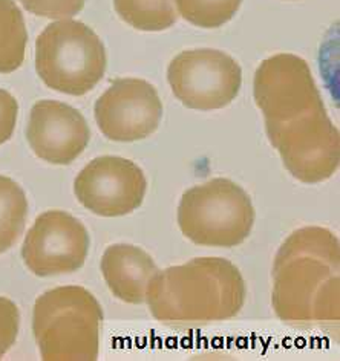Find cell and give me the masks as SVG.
Listing matches in <instances>:
<instances>
[{"label":"cell","instance_id":"obj_1","mask_svg":"<svg viewBox=\"0 0 340 361\" xmlns=\"http://www.w3.org/2000/svg\"><path fill=\"white\" fill-rule=\"evenodd\" d=\"M273 310L294 328L340 322V245L334 233L305 227L285 239L273 265Z\"/></svg>","mask_w":340,"mask_h":361},{"label":"cell","instance_id":"obj_2","mask_svg":"<svg viewBox=\"0 0 340 361\" xmlns=\"http://www.w3.org/2000/svg\"><path fill=\"white\" fill-rule=\"evenodd\" d=\"M245 297L236 265L222 257H196L158 271L147 286L146 302L158 322L187 329L235 319Z\"/></svg>","mask_w":340,"mask_h":361},{"label":"cell","instance_id":"obj_3","mask_svg":"<svg viewBox=\"0 0 340 361\" xmlns=\"http://www.w3.org/2000/svg\"><path fill=\"white\" fill-rule=\"evenodd\" d=\"M255 207L243 187L217 178L187 190L178 205V225L196 245L233 248L253 230Z\"/></svg>","mask_w":340,"mask_h":361},{"label":"cell","instance_id":"obj_4","mask_svg":"<svg viewBox=\"0 0 340 361\" xmlns=\"http://www.w3.org/2000/svg\"><path fill=\"white\" fill-rule=\"evenodd\" d=\"M106 49L82 22L49 25L37 40V71L49 87L71 95L94 89L106 72Z\"/></svg>","mask_w":340,"mask_h":361},{"label":"cell","instance_id":"obj_5","mask_svg":"<svg viewBox=\"0 0 340 361\" xmlns=\"http://www.w3.org/2000/svg\"><path fill=\"white\" fill-rule=\"evenodd\" d=\"M272 146L285 169L305 184L329 179L340 164V135L325 107L287 123H265Z\"/></svg>","mask_w":340,"mask_h":361},{"label":"cell","instance_id":"obj_6","mask_svg":"<svg viewBox=\"0 0 340 361\" xmlns=\"http://www.w3.org/2000/svg\"><path fill=\"white\" fill-rule=\"evenodd\" d=\"M167 81L174 95L195 111L229 106L243 86V69L227 52L218 49L184 51L170 61Z\"/></svg>","mask_w":340,"mask_h":361},{"label":"cell","instance_id":"obj_7","mask_svg":"<svg viewBox=\"0 0 340 361\" xmlns=\"http://www.w3.org/2000/svg\"><path fill=\"white\" fill-rule=\"evenodd\" d=\"M37 311L35 329L42 334L47 355H66L80 360H97L100 345L102 306L82 288L56 293Z\"/></svg>","mask_w":340,"mask_h":361},{"label":"cell","instance_id":"obj_8","mask_svg":"<svg viewBox=\"0 0 340 361\" xmlns=\"http://www.w3.org/2000/svg\"><path fill=\"white\" fill-rule=\"evenodd\" d=\"M253 97L265 123H287L325 107L308 63L294 54H276L255 72Z\"/></svg>","mask_w":340,"mask_h":361},{"label":"cell","instance_id":"obj_9","mask_svg":"<svg viewBox=\"0 0 340 361\" xmlns=\"http://www.w3.org/2000/svg\"><path fill=\"white\" fill-rule=\"evenodd\" d=\"M163 118L157 89L141 78L112 81L95 103V120L106 138L133 142L150 137Z\"/></svg>","mask_w":340,"mask_h":361},{"label":"cell","instance_id":"obj_10","mask_svg":"<svg viewBox=\"0 0 340 361\" xmlns=\"http://www.w3.org/2000/svg\"><path fill=\"white\" fill-rule=\"evenodd\" d=\"M147 180L135 162L120 157H100L89 164L75 183L80 202L104 218L135 212L145 201Z\"/></svg>","mask_w":340,"mask_h":361},{"label":"cell","instance_id":"obj_11","mask_svg":"<svg viewBox=\"0 0 340 361\" xmlns=\"http://www.w3.org/2000/svg\"><path fill=\"white\" fill-rule=\"evenodd\" d=\"M89 238L85 227L65 214H48L31 234L25 256L39 274L73 271L86 259Z\"/></svg>","mask_w":340,"mask_h":361},{"label":"cell","instance_id":"obj_12","mask_svg":"<svg viewBox=\"0 0 340 361\" xmlns=\"http://www.w3.org/2000/svg\"><path fill=\"white\" fill-rule=\"evenodd\" d=\"M31 141L49 161H73L91 138L85 118L75 109L54 102H42L32 109Z\"/></svg>","mask_w":340,"mask_h":361},{"label":"cell","instance_id":"obj_13","mask_svg":"<svg viewBox=\"0 0 340 361\" xmlns=\"http://www.w3.org/2000/svg\"><path fill=\"white\" fill-rule=\"evenodd\" d=\"M102 273L111 293L124 303L146 302L147 286L158 268L145 250L128 243L111 245L102 259Z\"/></svg>","mask_w":340,"mask_h":361},{"label":"cell","instance_id":"obj_14","mask_svg":"<svg viewBox=\"0 0 340 361\" xmlns=\"http://www.w3.org/2000/svg\"><path fill=\"white\" fill-rule=\"evenodd\" d=\"M114 8L138 31H164L178 20L175 0H114Z\"/></svg>","mask_w":340,"mask_h":361},{"label":"cell","instance_id":"obj_15","mask_svg":"<svg viewBox=\"0 0 340 361\" xmlns=\"http://www.w3.org/2000/svg\"><path fill=\"white\" fill-rule=\"evenodd\" d=\"M26 30L23 16L14 0H0V71L20 66L25 56Z\"/></svg>","mask_w":340,"mask_h":361},{"label":"cell","instance_id":"obj_16","mask_svg":"<svg viewBox=\"0 0 340 361\" xmlns=\"http://www.w3.org/2000/svg\"><path fill=\"white\" fill-rule=\"evenodd\" d=\"M243 0H175L184 20L204 30L219 28L233 19Z\"/></svg>","mask_w":340,"mask_h":361},{"label":"cell","instance_id":"obj_17","mask_svg":"<svg viewBox=\"0 0 340 361\" xmlns=\"http://www.w3.org/2000/svg\"><path fill=\"white\" fill-rule=\"evenodd\" d=\"M30 13L49 19L75 16L83 10L86 0H20Z\"/></svg>","mask_w":340,"mask_h":361}]
</instances>
